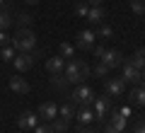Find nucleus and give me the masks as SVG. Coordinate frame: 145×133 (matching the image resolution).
Listing matches in <instances>:
<instances>
[{
    "label": "nucleus",
    "instance_id": "f257e3e1",
    "mask_svg": "<svg viewBox=\"0 0 145 133\" xmlns=\"http://www.w3.org/2000/svg\"><path fill=\"white\" fill-rule=\"evenodd\" d=\"M89 73H92V68H89L85 61H80V58H70V61L65 63L63 75L68 77V82H70V85H82L85 77H89Z\"/></svg>",
    "mask_w": 145,
    "mask_h": 133
},
{
    "label": "nucleus",
    "instance_id": "f03ea898",
    "mask_svg": "<svg viewBox=\"0 0 145 133\" xmlns=\"http://www.w3.org/2000/svg\"><path fill=\"white\" fill-rule=\"evenodd\" d=\"M10 44L15 46V51L20 53H31L36 46V34L31 31V27H24V29H17L15 36L10 39Z\"/></svg>",
    "mask_w": 145,
    "mask_h": 133
},
{
    "label": "nucleus",
    "instance_id": "7ed1b4c3",
    "mask_svg": "<svg viewBox=\"0 0 145 133\" xmlns=\"http://www.w3.org/2000/svg\"><path fill=\"white\" fill-rule=\"evenodd\" d=\"M94 102V90L89 85H78L70 92V104H80V107H89Z\"/></svg>",
    "mask_w": 145,
    "mask_h": 133
},
{
    "label": "nucleus",
    "instance_id": "20e7f679",
    "mask_svg": "<svg viewBox=\"0 0 145 133\" xmlns=\"http://www.w3.org/2000/svg\"><path fill=\"white\" fill-rule=\"evenodd\" d=\"M99 61H102V63H106V66L111 68V70H114V68H121V66H123V61H126V58H123V53H121L119 48H104V53L99 56Z\"/></svg>",
    "mask_w": 145,
    "mask_h": 133
},
{
    "label": "nucleus",
    "instance_id": "39448f33",
    "mask_svg": "<svg viewBox=\"0 0 145 133\" xmlns=\"http://www.w3.org/2000/svg\"><path fill=\"white\" fill-rule=\"evenodd\" d=\"M121 80H123V82H131V85H140L143 77H140V70H138V68H133L128 61H123V66H121Z\"/></svg>",
    "mask_w": 145,
    "mask_h": 133
},
{
    "label": "nucleus",
    "instance_id": "423d86ee",
    "mask_svg": "<svg viewBox=\"0 0 145 133\" xmlns=\"http://www.w3.org/2000/svg\"><path fill=\"white\" fill-rule=\"evenodd\" d=\"M109 109H111V97H94L92 102V111H94V119H104L109 114Z\"/></svg>",
    "mask_w": 145,
    "mask_h": 133
},
{
    "label": "nucleus",
    "instance_id": "0eeeda50",
    "mask_svg": "<svg viewBox=\"0 0 145 133\" xmlns=\"http://www.w3.org/2000/svg\"><path fill=\"white\" fill-rule=\"evenodd\" d=\"M17 126H20L22 131H34V128L39 126V114L36 111H24L17 119Z\"/></svg>",
    "mask_w": 145,
    "mask_h": 133
},
{
    "label": "nucleus",
    "instance_id": "6e6552de",
    "mask_svg": "<svg viewBox=\"0 0 145 133\" xmlns=\"http://www.w3.org/2000/svg\"><path fill=\"white\" fill-rule=\"evenodd\" d=\"M36 114H39V119H44V121H53V119L58 116V104L56 102H41Z\"/></svg>",
    "mask_w": 145,
    "mask_h": 133
},
{
    "label": "nucleus",
    "instance_id": "1a4fd4ad",
    "mask_svg": "<svg viewBox=\"0 0 145 133\" xmlns=\"http://www.w3.org/2000/svg\"><path fill=\"white\" fill-rule=\"evenodd\" d=\"M123 90H126V82L121 77H109L106 80V94L109 97H121Z\"/></svg>",
    "mask_w": 145,
    "mask_h": 133
},
{
    "label": "nucleus",
    "instance_id": "9d476101",
    "mask_svg": "<svg viewBox=\"0 0 145 133\" xmlns=\"http://www.w3.org/2000/svg\"><path fill=\"white\" fill-rule=\"evenodd\" d=\"M46 70H48V75H61L65 70V58L63 56H51L46 61Z\"/></svg>",
    "mask_w": 145,
    "mask_h": 133
},
{
    "label": "nucleus",
    "instance_id": "9b49d317",
    "mask_svg": "<svg viewBox=\"0 0 145 133\" xmlns=\"http://www.w3.org/2000/svg\"><path fill=\"white\" fill-rule=\"evenodd\" d=\"M94 31H89V29H82L78 34V46L82 48V51H92V46H94Z\"/></svg>",
    "mask_w": 145,
    "mask_h": 133
},
{
    "label": "nucleus",
    "instance_id": "f8f14e48",
    "mask_svg": "<svg viewBox=\"0 0 145 133\" xmlns=\"http://www.w3.org/2000/svg\"><path fill=\"white\" fill-rule=\"evenodd\" d=\"M12 63H15V68L20 73H24V70H29V68L34 66V53H17Z\"/></svg>",
    "mask_w": 145,
    "mask_h": 133
},
{
    "label": "nucleus",
    "instance_id": "ddd939ff",
    "mask_svg": "<svg viewBox=\"0 0 145 133\" xmlns=\"http://www.w3.org/2000/svg\"><path fill=\"white\" fill-rule=\"evenodd\" d=\"M10 90H12V92H17V94H27L31 87H29V82H27L22 75H12L10 77Z\"/></svg>",
    "mask_w": 145,
    "mask_h": 133
},
{
    "label": "nucleus",
    "instance_id": "4468645a",
    "mask_svg": "<svg viewBox=\"0 0 145 133\" xmlns=\"http://www.w3.org/2000/svg\"><path fill=\"white\" fill-rule=\"evenodd\" d=\"M85 20H87L89 24H102V22H104V7H102V5L89 7V10H87V17H85Z\"/></svg>",
    "mask_w": 145,
    "mask_h": 133
},
{
    "label": "nucleus",
    "instance_id": "2eb2a0df",
    "mask_svg": "<svg viewBox=\"0 0 145 133\" xmlns=\"http://www.w3.org/2000/svg\"><path fill=\"white\" fill-rule=\"evenodd\" d=\"M131 102L138 104V107H145V87L143 85H135L131 90Z\"/></svg>",
    "mask_w": 145,
    "mask_h": 133
},
{
    "label": "nucleus",
    "instance_id": "dca6fc26",
    "mask_svg": "<svg viewBox=\"0 0 145 133\" xmlns=\"http://www.w3.org/2000/svg\"><path fill=\"white\" fill-rule=\"evenodd\" d=\"M126 61H128V63H131L133 68L143 70V68H145V48H138V51H135V53H133L131 58H126Z\"/></svg>",
    "mask_w": 145,
    "mask_h": 133
},
{
    "label": "nucleus",
    "instance_id": "f3484780",
    "mask_svg": "<svg viewBox=\"0 0 145 133\" xmlns=\"http://www.w3.org/2000/svg\"><path fill=\"white\" fill-rule=\"evenodd\" d=\"M109 123H111V126H114V128H116L119 133H123V128H126V116L121 114V109H119V111H114V114H111V121H109Z\"/></svg>",
    "mask_w": 145,
    "mask_h": 133
},
{
    "label": "nucleus",
    "instance_id": "a211bd4d",
    "mask_svg": "<svg viewBox=\"0 0 145 133\" xmlns=\"http://www.w3.org/2000/svg\"><path fill=\"white\" fill-rule=\"evenodd\" d=\"M75 116H78V121H80V126H85V123H89L94 119V111L89 107H80V111L75 114Z\"/></svg>",
    "mask_w": 145,
    "mask_h": 133
},
{
    "label": "nucleus",
    "instance_id": "6ab92c4d",
    "mask_svg": "<svg viewBox=\"0 0 145 133\" xmlns=\"http://www.w3.org/2000/svg\"><path fill=\"white\" fill-rule=\"evenodd\" d=\"M0 58H3L5 63H12V61H15V46H12V44L0 46Z\"/></svg>",
    "mask_w": 145,
    "mask_h": 133
},
{
    "label": "nucleus",
    "instance_id": "aec40b11",
    "mask_svg": "<svg viewBox=\"0 0 145 133\" xmlns=\"http://www.w3.org/2000/svg\"><path fill=\"white\" fill-rule=\"evenodd\" d=\"M58 116L65 119V121H70V119L75 116V109H72V104H70V102H68V104H61V107H58Z\"/></svg>",
    "mask_w": 145,
    "mask_h": 133
},
{
    "label": "nucleus",
    "instance_id": "412c9836",
    "mask_svg": "<svg viewBox=\"0 0 145 133\" xmlns=\"http://www.w3.org/2000/svg\"><path fill=\"white\" fill-rule=\"evenodd\" d=\"M12 22H15V20H12V15H10V12H7V10H0V29H3V31H7V29L12 27Z\"/></svg>",
    "mask_w": 145,
    "mask_h": 133
},
{
    "label": "nucleus",
    "instance_id": "4be33fe9",
    "mask_svg": "<svg viewBox=\"0 0 145 133\" xmlns=\"http://www.w3.org/2000/svg\"><path fill=\"white\" fill-rule=\"evenodd\" d=\"M31 22H34V17L27 15V12H22V15H17L15 24H17V29H24V27H31Z\"/></svg>",
    "mask_w": 145,
    "mask_h": 133
},
{
    "label": "nucleus",
    "instance_id": "5701e85b",
    "mask_svg": "<svg viewBox=\"0 0 145 133\" xmlns=\"http://www.w3.org/2000/svg\"><path fill=\"white\" fill-rule=\"evenodd\" d=\"M51 82H53V87H56V90H68V85H70V82H68V77L63 75H51Z\"/></svg>",
    "mask_w": 145,
    "mask_h": 133
},
{
    "label": "nucleus",
    "instance_id": "b1692460",
    "mask_svg": "<svg viewBox=\"0 0 145 133\" xmlns=\"http://www.w3.org/2000/svg\"><path fill=\"white\" fill-rule=\"evenodd\" d=\"M51 128H53V133H68V121H65V119H61V116H56Z\"/></svg>",
    "mask_w": 145,
    "mask_h": 133
},
{
    "label": "nucleus",
    "instance_id": "393cba45",
    "mask_svg": "<svg viewBox=\"0 0 145 133\" xmlns=\"http://www.w3.org/2000/svg\"><path fill=\"white\" fill-rule=\"evenodd\" d=\"M92 73H94V75H97V77H106V75H109V73H111V68H109V66H106V63H102V61H99V63H97V66H94V68H92Z\"/></svg>",
    "mask_w": 145,
    "mask_h": 133
},
{
    "label": "nucleus",
    "instance_id": "a878e982",
    "mask_svg": "<svg viewBox=\"0 0 145 133\" xmlns=\"http://www.w3.org/2000/svg\"><path fill=\"white\" fill-rule=\"evenodd\" d=\"M111 34H114V29H111L109 24H99L97 31H94V36H99V39H109Z\"/></svg>",
    "mask_w": 145,
    "mask_h": 133
},
{
    "label": "nucleus",
    "instance_id": "bb28decb",
    "mask_svg": "<svg viewBox=\"0 0 145 133\" xmlns=\"http://www.w3.org/2000/svg\"><path fill=\"white\" fill-rule=\"evenodd\" d=\"M58 51H61L58 56H63V58H72V53H75V48H72V44H68V41H63Z\"/></svg>",
    "mask_w": 145,
    "mask_h": 133
},
{
    "label": "nucleus",
    "instance_id": "cd10ccee",
    "mask_svg": "<svg viewBox=\"0 0 145 133\" xmlns=\"http://www.w3.org/2000/svg\"><path fill=\"white\" fill-rule=\"evenodd\" d=\"M131 10L135 15H145V0H131Z\"/></svg>",
    "mask_w": 145,
    "mask_h": 133
},
{
    "label": "nucleus",
    "instance_id": "c85d7f7f",
    "mask_svg": "<svg viewBox=\"0 0 145 133\" xmlns=\"http://www.w3.org/2000/svg\"><path fill=\"white\" fill-rule=\"evenodd\" d=\"M87 10H89V5L85 3V0H78V3H75V15H80V17H87Z\"/></svg>",
    "mask_w": 145,
    "mask_h": 133
},
{
    "label": "nucleus",
    "instance_id": "c756f323",
    "mask_svg": "<svg viewBox=\"0 0 145 133\" xmlns=\"http://www.w3.org/2000/svg\"><path fill=\"white\" fill-rule=\"evenodd\" d=\"M133 133H145V121H143V119L133 121Z\"/></svg>",
    "mask_w": 145,
    "mask_h": 133
},
{
    "label": "nucleus",
    "instance_id": "7c9ffc66",
    "mask_svg": "<svg viewBox=\"0 0 145 133\" xmlns=\"http://www.w3.org/2000/svg\"><path fill=\"white\" fill-rule=\"evenodd\" d=\"M7 44H10V36H7L5 31L0 29V46H7Z\"/></svg>",
    "mask_w": 145,
    "mask_h": 133
},
{
    "label": "nucleus",
    "instance_id": "2f4dec72",
    "mask_svg": "<svg viewBox=\"0 0 145 133\" xmlns=\"http://www.w3.org/2000/svg\"><path fill=\"white\" fill-rule=\"evenodd\" d=\"M34 133H53V128H51V126H36Z\"/></svg>",
    "mask_w": 145,
    "mask_h": 133
},
{
    "label": "nucleus",
    "instance_id": "473e14b6",
    "mask_svg": "<svg viewBox=\"0 0 145 133\" xmlns=\"http://www.w3.org/2000/svg\"><path fill=\"white\" fill-rule=\"evenodd\" d=\"M104 133H119V131H116V128L111 126V123H106V126H104Z\"/></svg>",
    "mask_w": 145,
    "mask_h": 133
},
{
    "label": "nucleus",
    "instance_id": "72a5a7b5",
    "mask_svg": "<svg viewBox=\"0 0 145 133\" xmlns=\"http://www.w3.org/2000/svg\"><path fill=\"white\" fill-rule=\"evenodd\" d=\"M85 3H87L89 7H94V5H102V0H85Z\"/></svg>",
    "mask_w": 145,
    "mask_h": 133
},
{
    "label": "nucleus",
    "instance_id": "f704fd0d",
    "mask_svg": "<svg viewBox=\"0 0 145 133\" xmlns=\"http://www.w3.org/2000/svg\"><path fill=\"white\" fill-rule=\"evenodd\" d=\"M80 133H99V131H92V128H82L80 126Z\"/></svg>",
    "mask_w": 145,
    "mask_h": 133
},
{
    "label": "nucleus",
    "instance_id": "c9c22d12",
    "mask_svg": "<svg viewBox=\"0 0 145 133\" xmlns=\"http://www.w3.org/2000/svg\"><path fill=\"white\" fill-rule=\"evenodd\" d=\"M27 5H36V3H39V0H24Z\"/></svg>",
    "mask_w": 145,
    "mask_h": 133
},
{
    "label": "nucleus",
    "instance_id": "e433bc0d",
    "mask_svg": "<svg viewBox=\"0 0 145 133\" xmlns=\"http://www.w3.org/2000/svg\"><path fill=\"white\" fill-rule=\"evenodd\" d=\"M24 133H27V131H24Z\"/></svg>",
    "mask_w": 145,
    "mask_h": 133
}]
</instances>
